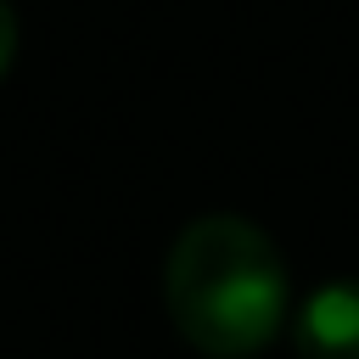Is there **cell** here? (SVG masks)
Returning <instances> with one entry per match:
<instances>
[{
    "instance_id": "6da1fadb",
    "label": "cell",
    "mask_w": 359,
    "mask_h": 359,
    "mask_svg": "<svg viewBox=\"0 0 359 359\" xmlns=\"http://www.w3.org/2000/svg\"><path fill=\"white\" fill-rule=\"evenodd\" d=\"M163 303L174 331L208 359L258 353L286 320L280 247L236 213L191 219L163 264Z\"/></svg>"
},
{
    "instance_id": "7a4b0ae2",
    "label": "cell",
    "mask_w": 359,
    "mask_h": 359,
    "mask_svg": "<svg viewBox=\"0 0 359 359\" xmlns=\"http://www.w3.org/2000/svg\"><path fill=\"white\" fill-rule=\"evenodd\" d=\"M303 359H359V280H325L292 320Z\"/></svg>"
},
{
    "instance_id": "3957f363",
    "label": "cell",
    "mask_w": 359,
    "mask_h": 359,
    "mask_svg": "<svg viewBox=\"0 0 359 359\" xmlns=\"http://www.w3.org/2000/svg\"><path fill=\"white\" fill-rule=\"evenodd\" d=\"M11 56H17V17H11V6L0 0V79H6Z\"/></svg>"
}]
</instances>
